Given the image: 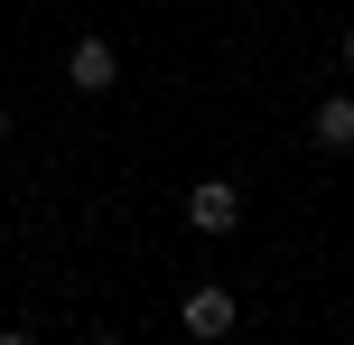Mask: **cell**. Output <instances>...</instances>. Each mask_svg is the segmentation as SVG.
<instances>
[{
  "instance_id": "3",
  "label": "cell",
  "mask_w": 354,
  "mask_h": 345,
  "mask_svg": "<svg viewBox=\"0 0 354 345\" xmlns=\"http://www.w3.org/2000/svg\"><path fill=\"white\" fill-rule=\"evenodd\" d=\"M187 224L196 234H233V224H243V187L233 178H196L187 187Z\"/></svg>"
},
{
  "instance_id": "4",
  "label": "cell",
  "mask_w": 354,
  "mask_h": 345,
  "mask_svg": "<svg viewBox=\"0 0 354 345\" xmlns=\"http://www.w3.org/2000/svg\"><path fill=\"white\" fill-rule=\"evenodd\" d=\"M308 149H326V159H354V93H326V103L308 112Z\"/></svg>"
},
{
  "instance_id": "5",
  "label": "cell",
  "mask_w": 354,
  "mask_h": 345,
  "mask_svg": "<svg viewBox=\"0 0 354 345\" xmlns=\"http://www.w3.org/2000/svg\"><path fill=\"white\" fill-rule=\"evenodd\" d=\"M345 75H354V28H345Z\"/></svg>"
},
{
  "instance_id": "2",
  "label": "cell",
  "mask_w": 354,
  "mask_h": 345,
  "mask_svg": "<svg viewBox=\"0 0 354 345\" xmlns=\"http://www.w3.org/2000/svg\"><path fill=\"white\" fill-rule=\"evenodd\" d=\"M66 84H75V93H112V84H122V47L84 28V37L66 47Z\"/></svg>"
},
{
  "instance_id": "6",
  "label": "cell",
  "mask_w": 354,
  "mask_h": 345,
  "mask_svg": "<svg viewBox=\"0 0 354 345\" xmlns=\"http://www.w3.org/2000/svg\"><path fill=\"white\" fill-rule=\"evenodd\" d=\"M0 140H10V112H0Z\"/></svg>"
},
{
  "instance_id": "1",
  "label": "cell",
  "mask_w": 354,
  "mask_h": 345,
  "mask_svg": "<svg viewBox=\"0 0 354 345\" xmlns=\"http://www.w3.org/2000/svg\"><path fill=\"white\" fill-rule=\"evenodd\" d=\"M177 327H187L196 345H214V336H233V327H243V299H233L224 280H205V290H187V299H177Z\"/></svg>"
}]
</instances>
